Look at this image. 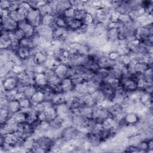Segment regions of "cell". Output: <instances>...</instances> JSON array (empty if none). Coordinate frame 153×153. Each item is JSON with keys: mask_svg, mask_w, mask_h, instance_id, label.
I'll return each instance as SVG.
<instances>
[{"mask_svg": "<svg viewBox=\"0 0 153 153\" xmlns=\"http://www.w3.org/2000/svg\"><path fill=\"white\" fill-rule=\"evenodd\" d=\"M55 25L58 27L67 29V25L66 23L65 18L62 16V14L56 16Z\"/></svg>", "mask_w": 153, "mask_h": 153, "instance_id": "cell-36", "label": "cell"}, {"mask_svg": "<svg viewBox=\"0 0 153 153\" xmlns=\"http://www.w3.org/2000/svg\"><path fill=\"white\" fill-rule=\"evenodd\" d=\"M19 102L22 109H27V108L33 107V105L30 101V99L29 98L25 97L22 100H19Z\"/></svg>", "mask_w": 153, "mask_h": 153, "instance_id": "cell-43", "label": "cell"}, {"mask_svg": "<svg viewBox=\"0 0 153 153\" xmlns=\"http://www.w3.org/2000/svg\"><path fill=\"white\" fill-rule=\"evenodd\" d=\"M23 1H10V4L8 8L9 11H16L17 10L21 5V4Z\"/></svg>", "mask_w": 153, "mask_h": 153, "instance_id": "cell-47", "label": "cell"}, {"mask_svg": "<svg viewBox=\"0 0 153 153\" xmlns=\"http://www.w3.org/2000/svg\"><path fill=\"white\" fill-rule=\"evenodd\" d=\"M20 47L27 48L30 49L33 47L32 38H27L25 37L20 41Z\"/></svg>", "mask_w": 153, "mask_h": 153, "instance_id": "cell-38", "label": "cell"}, {"mask_svg": "<svg viewBox=\"0 0 153 153\" xmlns=\"http://www.w3.org/2000/svg\"><path fill=\"white\" fill-rule=\"evenodd\" d=\"M44 112L46 115L47 120L49 121L53 120V118H54L57 115L56 108L53 105H51L46 107Z\"/></svg>", "mask_w": 153, "mask_h": 153, "instance_id": "cell-24", "label": "cell"}, {"mask_svg": "<svg viewBox=\"0 0 153 153\" xmlns=\"http://www.w3.org/2000/svg\"><path fill=\"white\" fill-rule=\"evenodd\" d=\"M8 17L10 19H11L12 20H13L14 21L16 22H18L19 21L18 15H17V10L16 11H9Z\"/></svg>", "mask_w": 153, "mask_h": 153, "instance_id": "cell-56", "label": "cell"}, {"mask_svg": "<svg viewBox=\"0 0 153 153\" xmlns=\"http://www.w3.org/2000/svg\"><path fill=\"white\" fill-rule=\"evenodd\" d=\"M67 28L74 30H78L83 25L82 21L76 20L74 17L65 18Z\"/></svg>", "mask_w": 153, "mask_h": 153, "instance_id": "cell-13", "label": "cell"}, {"mask_svg": "<svg viewBox=\"0 0 153 153\" xmlns=\"http://www.w3.org/2000/svg\"><path fill=\"white\" fill-rule=\"evenodd\" d=\"M17 27L19 29L23 30L25 37L31 38L35 34V27L30 25L26 19L19 21L17 22Z\"/></svg>", "mask_w": 153, "mask_h": 153, "instance_id": "cell-6", "label": "cell"}, {"mask_svg": "<svg viewBox=\"0 0 153 153\" xmlns=\"http://www.w3.org/2000/svg\"><path fill=\"white\" fill-rule=\"evenodd\" d=\"M100 89L106 99L112 100L115 96V89L109 84L102 83L100 87Z\"/></svg>", "mask_w": 153, "mask_h": 153, "instance_id": "cell-14", "label": "cell"}, {"mask_svg": "<svg viewBox=\"0 0 153 153\" xmlns=\"http://www.w3.org/2000/svg\"><path fill=\"white\" fill-rule=\"evenodd\" d=\"M79 108L81 115L88 119L93 118V106L81 105L79 107Z\"/></svg>", "mask_w": 153, "mask_h": 153, "instance_id": "cell-19", "label": "cell"}, {"mask_svg": "<svg viewBox=\"0 0 153 153\" xmlns=\"http://www.w3.org/2000/svg\"><path fill=\"white\" fill-rule=\"evenodd\" d=\"M139 102L148 108H152V94L143 92L140 97Z\"/></svg>", "mask_w": 153, "mask_h": 153, "instance_id": "cell-17", "label": "cell"}, {"mask_svg": "<svg viewBox=\"0 0 153 153\" xmlns=\"http://www.w3.org/2000/svg\"><path fill=\"white\" fill-rule=\"evenodd\" d=\"M68 66L63 65V64H60L57 67H56L54 69V71L56 75L61 79L66 78L67 75V71H68Z\"/></svg>", "mask_w": 153, "mask_h": 153, "instance_id": "cell-21", "label": "cell"}, {"mask_svg": "<svg viewBox=\"0 0 153 153\" xmlns=\"http://www.w3.org/2000/svg\"><path fill=\"white\" fill-rule=\"evenodd\" d=\"M108 110L112 117H115V115L123 112L121 105L114 103L108 109Z\"/></svg>", "mask_w": 153, "mask_h": 153, "instance_id": "cell-31", "label": "cell"}, {"mask_svg": "<svg viewBox=\"0 0 153 153\" xmlns=\"http://www.w3.org/2000/svg\"><path fill=\"white\" fill-rule=\"evenodd\" d=\"M107 56L111 60L114 61V62H116L120 57V54L116 51H111V52L108 53Z\"/></svg>", "mask_w": 153, "mask_h": 153, "instance_id": "cell-51", "label": "cell"}, {"mask_svg": "<svg viewBox=\"0 0 153 153\" xmlns=\"http://www.w3.org/2000/svg\"><path fill=\"white\" fill-rule=\"evenodd\" d=\"M143 91L145 93L152 94V90H153V85L152 83H146L144 87L143 88Z\"/></svg>", "mask_w": 153, "mask_h": 153, "instance_id": "cell-54", "label": "cell"}, {"mask_svg": "<svg viewBox=\"0 0 153 153\" xmlns=\"http://www.w3.org/2000/svg\"><path fill=\"white\" fill-rule=\"evenodd\" d=\"M35 33L47 40L51 41L53 39V29L51 26L41 24L35 28Z\"/></svg>", "mask_w": 153, "mask_h": 153, "instance_id": "cell-3", "label": "cell"}, {"mask_svg": "<svg viewBox=\"0 0 153 153\" xmlns=\"http://www.w3.org/2000/svg\"><path fill=\"white\" fill-rule=\"evenodd\" d=\"M55 19L56 16L53 14L41 16V24L51 27L55 24Z\"/></svg>", "mask_w": 153, "mask_h": 153, "instance_id": "cell-26", "label": "cell"}, {"mask_svg": "<svg viewBox=\"0 0 153 153\" xmlns=\"http://www.w3.org/2000/svg\"><path fill=\"white\" fill-rule=\"evenodd\" d=\"M26 20L33 27L41 24V14L38 8H31L27 11Z\"/></svg>", "mask_w": 153, "mask_h": 153, "instance_id": "cell-1", "label": "cell"}, {"mask_svg": "<svg viewBox=\"0 0 153 153\" xmlns=\"http://www.w3.org/2000/svg\"><path fill=\"white\" fill-rule=\"evenodd\" d=\"M51 102L54 106H57L66 102V98L64 93H58L52 99Z\"/></svg>", "mask_w": 153, "mask_h": 153, "instance_id": "cell-30", "label": "cell"}, {"mask_svg": "<svg viewBox=\"0 0 153 153\" xmlns=\"http://www.w3.org/2000/svg\"><path fill=\"white\" fill-rule=\"evenodd\" d=\"M1 91H9L16 89L19 82V80L17 78V76L7 78L4 80H1Z\"/></svg>", "mask_w": 153, "mask_h": 153, "instance_id": "cell-7", "label": "cell"}, {"mask_svg": "<svg viewBox=\"0 0 153 153\" xmlns=\"http://www.w3.org/2000/svg\"><path fill=\"white\" fill-rule=\"evenodd\" d=\"M153 34V30H149L146 26H139L135 31V36L140 42L145 41L150 35Z\"/></svg>", "mask_w": 153, "mask_h": 153, "instance_id": "cell-8", "label": "cell"}, {"mask_svg": "<svg viewBox=\"0 0 153 153\" xmlns=\"http://www.w3.org/2000/svg\"><path fill=\"white\" fill-rule=\"evenodd\" d=\"M21 107L19 102L17 100H14L8 102V110L10 115H14L18 112L21 111Z\"/></svg>", "mask_w": 153, "mask_h": 153, "instance_id": "cell-18", "label": "cell"}, {"mask_svg": "<svg viewBox=\"0 0 153 153\" xmlns=\"http://www.w3.org/2000/svg\"><path fill=\"white\" fill-rule=\"evenodd\" d=\"M57 111V115L62 117L63 118L66 117L67 116L71 114V109L68 107V106L66 104V103L54 106Z\"/></svg>", "mask_w": 153, "mask_h": 153, "instance_id": "cell-15", "label": "cell"}, {"mask_svg": "<svg viewBox=\"0 0 153 153\" xmlns=\"http://www.w3.org/2000/svg\"><path fill=\"white\" fill-rule=\"evenodd\" d=\"M149 66L147 63L143 62H137L135 66V71L136 73L143 74L149 68Z\"/></svg>", "mask_w": 153, "mask_h": 153, "instance_id": "cell-34", "label": "cell"}, {"mask_svg": "<svg viewBox=\"0 0 153 153\" xmlns=\"http://www.w3.org/2000/svg\"><path fill=\"white\" fill-rule=\"evenodd\" d=\"M47 54L42 51H38L33 56V59L35 65H43L45 63Z\"/></svg>", "mask_w": 153, "mask_h": 153, "instance_id": "cell-22", "label": "cell"}, {"mask_svg": "<svg viewBox=\"0 0 153 153\" xmlns=\"http://www.w3.org/2000/svg\"><path fill=\"white\" fill-rule=\"evenodd\" d=\"M74 13H75V8H74L72 7L66 10L62 14L65 18H70V17H74Z\"/></svg>", "mask_w": 153, "mask_h": 153, "instance_id": "cell-50", "label": "cell"}, {"mask_svg": "<svg viewBox=\"0 0 153 153\" xmlns=\"http://www.w3.org/2000/svg\"><path fill=\"white\" fill-rule=\"evenodd\" d=\"M72 7V4L71 1L66 0H61L57 1V3L54 10L55 16L62 14L66 10L69 8Z\"/></svg>", "mask_w": 153, "mask_h": 153, "instance_id": "cell-10", "label": "cell"}, {"mask_svg": "<svg viewBox=\"0 0 153 153\" xmlns=\"http://www.w3.org/2000/svg\"><path fill=\"white\" fill-rule=\"evenodd\" d=\"M82 23L86 26H93L94 22V17H93L92 16H91L90 14L87 13L85 16L84 17V19L82 21Z\"/></svg>", "mask_w": 153, "mask_h": 153, "instance_id": "cell-46", "label": "cell"}, {"mask_svg": "<svg viewBox=\"0 0 153 153\" xmlns=\"http://www.w3.org/2000/svg\"><path fill=\"white\" fill-rule=\"evenodd\" d=\"M34 109L38 112V113H39V112H43L45 108V105L44 103V101L41 103H38L34 106H33Z\"/></svg>", "mask_w": 153, "mask_h": 153, "instance_id": "cell-52", "label": "cell"}, {"mask_svg": "<svg viewBox=\"0 0 153 153\" xmlns=\"http://www.w3.org/2000/svg\"><path fill=\"white\" fill-rule=\"evenodd\" d=\"M106 36L108 41L114 42L118 40V28H107L106 31Z\"/></svg>", "mask_w": 153, "mask_h": 153, "instance_id": "cell-23", "label": "cell"}, {"mask_svg": "<svg viewBox=\"0 0 153 153\" xmlns=\"http://www.w3.org/2000/svg\"><path fill=\"white\" fill-rule=\"evenodd\" d=\"M12 71L16 74L17 75L19 74V73L23 72V71H25V67L23 65H15L12 69Z\"/></svg>", "mask_w": 153, "mask_h": 153, "instance_id": "cell-53", "label": "cell"}, {"mask_svg": "<svg viewBox=\"0 0 153 153\" xmlns=\"http://www.w3.org/2000/svg\"><path fill=\"white\" fill-rule=\"evenodd\" d=\"M39 10L41 13V16H44V15H48V14H53L54 15V11L51 5L49 4L48 1L47 2L41 7H40L39 8Z\"/></svg>", "mask_w": 153, "mask_h": 153, "instance_id": "cell-27", "label": "cell"}, {"mask_svg": "<svg viewBox=\"0 0 153 153\" xmlns=\"http://www.w3.org/2000/svg\"><path fill=\"white\" fill-rule=\"evenodd\" d=\"M63 118L59 115H57L54 118L49 122L51 128L54 129H62L63 128Z\"/></svg>", "mask_w": 153, "mask_h": 153, "instance_id": "cell-25", "label": "cell"}, {"mask_svg": "<svg viewBox=\"0 0 153 153\" xmlns=\"http://www.w3.org/2000/svg\"><path fill=\"white\" fill-rule=\"evenodd\" d=\"M35 86H44L47 85L48 81L45 74H36L33 77Z\"/></svg>", "mask_w": 153, "mask_h": 153, "instance_id": "cell-20", "label": "cell"}, {"mask_svg": "<svg viewBox=\"0 0 153 153\" xmlns=\"http://www.w3.org/2000/svg\"><path fill=\"white\" fill-rule=\"evenodd\" d=\"M76 70L74 67L73 66H68V71H67V75L66 77L68 78H71L72 76H74L76 74Z\"/></svg>", "mask_w": 153, "mask_h": 153, "instance_id": "cell-57", "label": "cell"}, {"mask_svg": "<svg viewBox=\"0 0 153 153\" xmlns=\"http://www.w3.org/2000/svg\"><path fill=\"white\" fill-rule=\"evenodd\" d=\"M120 82L123 88L127 92H133L137 89V81L131 76L122 77Z\"/></svg>", "mask_w": 153, "mask_h": 153, "instance_id": "cell-5", "label": "cell"}, {"mask_svg": "<svg viewBox=\"0 0 153 153\" xmlns=\"http://www.w3.org/2000/svg\"><path fill=\"white\" fill-rule=\"evenodd\" d=\"M17 131L24 134L27 138L30 137L34 132L32 124L27 122H24L22 123L18 124Z\"/></svg>", "mask_w": 153, "mask_h": 153, "instance_id": "cell-9", "label": "cell"}, {"mask_svg": "<svg viewBox=\"0 0 153 153\" xmlns=\"http://www.w3.org/2000/svg\"><path fill=\"white\" fill-rule=\"evenodd\" d=\"M11 47V39L8 36V32L1 31L0 48L2 50L10 49Z\"/></svg>", "mask_w": 153, "mask_h": 153, "instance_id": "cell-11", "label": "cell"}, {"mask_svg": "<svg viewBox=\"0 0 153 153\" xmlns=\"http://www.w3.org/2000/svg\"><path fill=\"white\" fill-rule=\"evenodd\" d=\"M120 13L115 10L111 9L109 13V21L112 22H118Z\"/></svg>", "mask_w": 153, "mask_h": 153, "instance_id": "cell-44", "label": "cell"}, {"mask_svg": "<svg viewBox=\"0 0 153 153\" xmlns=\"http://www.w3.org/2000/svg\"><path fill=\"white\" fill-rule=\"evenodd\" d=\"M97 62L100 68H105V69H109L110 68L114 66L115 62L111 60L106 55H104L100 56L98 58Z\"/></svg>", "mask_w": 153, "mask_h": 153, "instance_id": "cell-12", "label": "cell"}, {"mask_svg": "<svg viewBox=\"0 0 153 153\" xmlns=\"http://www.w3.org/2000/svg\"><path fill=\"white\" fill-rule=\"evenodd\" d=\"M33 106L41 103L44 100V93L39 91H36V92L31 97L30 99Z\"/></svg>", "mask_w": 153, "mask_h": 153, "instance_id": "cell-28", "label": "cell"}, {"mask_svg": "<svg viewBox=\"0 0 153 153\" xmlns=\"http://www.w3.org/2000/svg\"><path fill=\"white\" fill-rule=\"evenodd\" d=\"M34 142L35 145L45 150V152H50L53 145L54 139L48 136L43 135L34 140Z\"/></svg>", "mask_w": 153, "mask_h": 153, "instance_id": "cell-2", "label": "cell"}, {"mask_svg": "<svg viewBox=\"0 0 153 153\" xmlns=\"http://www.w3.org/2000/svg\"><path fill=\"white\" fill-rule=\"evenodd\" d=\"M38 120L40 121H47V120L46 115H45V114L44 111L38 114Z\"/></svg>", "mask_w": 153, "mask_h": 153, "instance_id": "cell-58", "label": "cell"}, {"mask_svg": "<svg viewBox=\"0 0 153 153\" xmlns=\"http://www.w3.org/2000/svg\"><path fill=\"white\" fill-rule=\"evenodd\" d=\"M60 87L63 93L71 91L74 90L75 85H74L71 79L70 78H65L62 79Z\"/></svg>", "mask_w": 153, "mask_h": 153, "instance_id": "cell-16", "label": "cell"}, {"mask_svg": "<svg viewBox=\"0 0 153 153\" xmlns=\"http://www.w3.org/2000/svg\"><path fill=\"white\" fill-rule=\"evenodd\" d=\"M13 35H14V38L16 39H17V40H19V41H21L24 38H25V33L23 31V30L19 29V28H17L16 30H15L13 32Z\"/></svg>", "mask_w": 153, "mask_h": 153, "instance_id": "cell-49", "label": "cell"}, {"mask_svg": "<svg viewBox=\"0 0 153 153\" xmlns=\"http://www.w3.org/2000/svg\"><path fill=\"white\" fill-rule=\"evenodd\" d=\"M143 77L147 83H152V68H149L143 74Z\"/></svg>", "mask_w": 153, "mask_h": 153, "instance_id": "cell-41", "label": "cell"}, {"mask_svg": "<svg viewBox=\"0 0 153 153\" xmlns=\"http://www.w3.org/2000/svg\"><path fill=\"white\" fill-rule=\"evenodd\" d=\"M1 94H3L8 102L14 100L16 99V94L17 93V89H14L9 91H1Z\"/></svg>", "mask_w": 153, "mask_h": 153, "instance_id": "cell-35", "label": "cell"}, {"mask_svg": "<svg viewBox=\"0 0 153 153\" xmlns=\"http://www.w3.org/2000/svg\"><path fill=\"white\" fill-rule=\"evenodd\" d=\"M87 12L85 10L82 9H75L74 16V17L76 20L82 21L84 17L85 16Z\"/></svg>", "mask_w": 153, "mask_h": 153, "instance_id": "cell-40", "label": "cell"}, {"mask_svg": "<svg viewBox=\"0 0 153 153\" xmlns=\"http://www.w3.org/2000/svg\"><path fill=\"white\" fill-rule=\"evenodd\" d=\"M70 78L71 79V80H72L74 85L81 84V83L86 81L81 75H80L79 74H77V73H76L74 76H72Z\"/></svg>", "mask_w": 153, "mask_h": 153, "instance_id": "cell-42", "label": "cell"}, {"mask_svg": "<svg viewBox=\"0 0 153 153\" xmlns=\"http://www.w3.org/2000/svg\"><path fill=\"white\" fill-rule=\"evenodd\" d=\"M91 96L95 102L96 105H99L100 103H101L105 99H106L105 95L101 91V90L97 89L96 90L94 93L91 94Z\"/></svg>", "mask_w": 153, "mask_h": 153, "instance_id": "cell-29", "label": "cell"}, {"mask_svg": "<svg viewBox=\"0 0 153 153\" xmlns=\"http://www.w3.org/2000/svg\"><path fill=\"white\" fill-rule=\"evenodd\" d=\"M132 20L131 19L130 16L128 14H120L119 18H118V22L122 24V25H126L130 22H131Z\"/></svg>", "mask_w": 153, "mask_h": 153, "instance_id": "cell-45", "label": "cell"}, {"mask_svg": "<svg viewBox=\"0 0 153 153\" xmlns=\"http://www.w3.org/2000/svg\"><path fill=\"white\" fill-rule=\"evenodd\" d=\"M108 74L112 77L117 79H121L122 78V71L121 69H118L114 66L108 69Z\"/></svg>", "mask_w": 153, "mask_h": 153, "instance_id": "cell-33", "label": "cell"}, {"mask_svg": "<svg viewBox=\"0 0 153 153\" xmlns=\"http://www.w3.org/2000/svg\"><path fill=\"white\" fill-rule=\"evenodd\" d=\"M17 56L23 60L30 57L29 49L22 47H20L16 51Z\"/></svg>", "mask_w": 153, "mask_h": 153, "instance_id": "cell-32", "label": "cell"}, {"mask_svg": "<svg viewBox=\"0 0 153 153\" xmlns=\"http://www.w3.org/2000/svg\"><path fill=\"white\" fill-rule=\"evenodd\" d=\"M10 1H5L2 0L0 4V8L1 10H8L10 7Z\"/></svg>", "mask_w": 153, "mask_h": 153, "instance_id": "cell-55", "label": "cell"}, {"mask_svg": "<svg viewBox=\"0 0 153 153\" xmlns=\"http://www.w3.org/2000/svg\"><path fill=\"white\" fill-rule=\"evenodd\" d=\"M36 91L37 90L36 87L34 85H31L26 87L24 91V93L27 98L30 99L31 97L36 92Z\"/></svg>", "mask_w": 153, "mask_h": 153, "instance_id": "cell-37", "label": "cell"}, {"mask_svg": "<svg viewBox=\"0 0 153 153\" xmlns=\"http://www.w3.org/2000/svg\"><path fill=\"white\" fill-rule=\"evenodd\" d=\"M25 97H26L25 96L24 93L17 91V94H16L15 100H17L19 101V100H22V99H23V98H25Z\"/></svg>", "mask_w": 153, "mask_h": 153, "instance_id": "cell-59", "label": "cell"}, {"mask_svg": "<svg viewBox=\"0 0 153 153\" xmlns=\"http://www.w3.org/2000/svg\"><path fill=\"white\" fill-rule=\"evenodd\" d=\"M14 118L17 123V124L22 123L24 122H26V114L22 111L18 112L17 113L15 114L14 115Z\"/></svg>", "mask_w": 153, "mask_h": 153, "instance_id": "cell-39", "label": "cell"}, {"mask_svg": "<svg viewBox=\"0 0 153 153\" xmlns=\"http://www.w3.org/2000/svg\"><path fill=\"white\" fill-rule=\"evenodd\" d=\"M17 28V22L10 19L8 16L1 18V31L14 32Z\"/></svg>", "mask_w": 153, "mask_h": 153, "instance_id": "cell-4", "label": "cell"}, {"mask_svg": "<svg viewBox=\"0 0 153 153\" xmlns=\"http://www.w3.org/2000/svg\"><path fill=\"white\" fill-rule=\"evenodd\" d=\"M47 68L45 66L44 64L43 65H36L34 66L33 71L35 74H45V72L47 70Z\"/></svg>", "mask_w": 153, "mask_h": 153, "instance_id": "cell-48", "label": "cell"}]
</instances>
